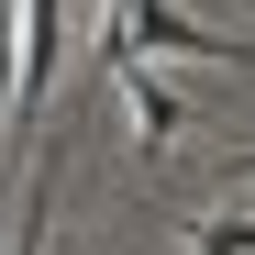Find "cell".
Wrapping results in <instances>:
<instances>
[{"label":"cell","mask_w":255,"mask_h":255,"mask_svg":"<svg viewBox=\"0 0 255 255\" xmlns=\"http://www.w3.org/2000/svg\"><path fill=\"white\" fill-rule=\"evenodd\" d=\"M122 56H222V67H255V33H200L178 0H100V67Z\"/></svg>","instance_id":"6da1fadb"},{"label":"cell","mask_w":255,"mask_h":255,"mask_svg":"<svg viewBox=\"0 0 255 255\" xmlns=\"http://www.w3.org/2000/svg\"><path fill=\"white\" fill-rule=\"evenodd\" d=\"M111 78H122V100H133V122H144V144H155V155H166V144H178V133H189V100H178V89H166V78H155L144 56H122Z\"/></svg>","instance_id":"7a4b0ae2"},{"label":"cell","mask_w":255,"mask_h":255,"mask_svg":"<svg viewBox=\"0 0 255 255\" xmlns=\"http://www.w3.org/2000/svg\"><path fill=\"white\" fill-rule=\"evenodd\" d=\"M189 255H255V211H189Z\"/></svg>","instance_id":"3957f363"},{"label":"cell","mask_w":255,"mask_h":255,"mask_svg":"<svg viewBox=\"0 0 255 255\" xmlns=\"http://www.w3.org/2000/svg\"><path fill=\"white\" fill-rule=\"evenodd\" d=\"M45 200H56V166H45V189H33V211H22V233H11V255H45Z\"/></svg>","instance_id":"277c9868"},{"label":"cell","mask_w":255,"mask_h":255,"mask_svg":"<svg viewBox=\"0 0 255 255\" xmlns=\"http://www.w3.org/2000/svg\"><path fill=\"white\" fill-rule=\"evenodd\" d=\"M244 166H255V155H244Z\"/></svg>","instance_id":"5b68a950"}]
</instances>
